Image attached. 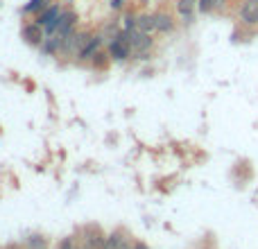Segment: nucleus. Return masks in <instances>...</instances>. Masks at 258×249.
Here are the masks:
<instances>
[{
  "label": "nucleus",
  "instance_id": "obj_11",
  "mask_svg": "<svg viewBox=\"0 0 258 249\" xmlns=\"http://www.w3.org/2000/svg\"><path fill=\"white\" fill-rule=\"evenodd\" d=\"M41 5H43V0H32L30 5H27V9H30V12H34V9H39Z\"/></svg>",
  "mask_w": 258,
  "mask_h": 249
},
{
  "label": "nucleus",
  "instance_id": "obj_12",
  "mask_svg": "<svg viewBox=\"0 0 258 249\" xmlns=\"http://www.w3.org/2000/svg\"><path fill=\"white\" fill-rule=\"evenodd\" d=\"M30 245H32V249H43V240H41V238H34V240H30Z\"/></svg>",
  "mask_w": 258,
  "mask_h": 249
},
{
  "label": "nucleus",
  "instance_id": "obj_6",
  "mask_svg": "<svg viewBox=\"0 0 258 249\" xmlns=\"http://www.w3.org/2000/svg\"><path fill=\"white\" fill-rule=\"evenodd\" d=\"M23 36H25L27 41H30V43H39L41 41V30L36 25H30V27H25V30H23Z\"/></svg>",
  "mask_w": 258,
  "mask_h": 249
},
{
  "label": "nucleus",
  "instance_id": "obj_8",
  "mask_svg": "<svg viewBox=\"0 0 258 249\" xmlns=\"http://www.w3.org/2000/svg\"><path fill=\"white\" fill-rule=\"evenodd\" d=\"M136 27L141 32H150V30H154V18H150V16H141V18H136Z\"/></svg>",
  "mask_w": 258,
  "mask_h": 249
},
{
  "label": "nucleus",
  "instance_id": "obj_2",
  "mask_svg": "<svg viewBox=\"0 0 258 249\" xmlns=\"http://www.w3.org/2000/svg\"><path fill=\"white\" fill-rule=\"evenodd\" d=\"M127 39H129V43H132V48H136V50H147L152 45L147 32H141L138 27H136V30H129L127 32Z\"/></svg>",
  "mask_w": 258,
  "mask_h": 249
},
{
  "label": "nucleus",
  "instance_id": "obj_13",
  "mask_svg": "<svg viewBox=\"0 0 258 249\" xmlns=\"http://www.w3.org/2000/svg\"><path fill=\"white\" fill-rule=\"evenodd\" d=\"M59 249H75V247H73V242H71V240H63V242H61V247H59Z\"/></svg>",
  "mask_w": 258,
  "mask_h": 249
},
{
  "label": "nucleus",
  "instance_id": "obj_3",
  "mask_svg": "<svg viewBox=\"0 0 258 249\" xmlns=\"http://www.w3.org/2000/svg\"><path fill=\"white\" fill-rule=\"evenodd\" d=\"M129 39H127V34H122V36H118V41H113L111 43V57L113 59H125L127 54H129Z\"/></svg>",
  "mask_w": 258,
  "mask_h": 249
},
{
  "label": "nucleus",
  "instance_id": "obj_14",
  "mask_svg": "<svg viewBox=\"0 0 258 249\" xmlns=\"http://www.w3.org/2000/svg\"><path fill=\"white\" fill-rule=\"evenodd\" d=\"M122 5V0H113V7H120Z\"/></svg>",
  "mask_w": 258,
  "mask_h": 249
},
{
  "label": "nucleus",
  "instance_id": "obj_15",
  "mask_svg": "<svg viewBox=\"0 0 258 249\" xmlns=\"http://www.w3.org/2000/svg\"><path fill=\"white\" fill-rule=\"evenodd\" d=\"M134 249H147L145 245H134Z\"/></svg>",
  "mask_w": 258,
  "mask_h": 249
},
{
  "label": "nucleus",
  "instance_id": "obj_7",
  "mask_svg": "<svg viewBox=\"0 0 258 249\" xmlns=\"http://www.w3.org/2000/svg\"><path fill=\"white\" fill-rule=\"evenodd\" d=\"M224 5V0H200L197 3V7H200V12H211V9H218V7H222Z\"/></svg>",
  "mask_w": 258,
  "mask_h": 249
},
{
  "label": "nucleus",
  "instance_id": "obj_4",
  "mask_svg": "<svg viewBox=\"0 0 258 249\" xmlns=\"http://www.w3.org/2000/svg\"><path fill=\"white\" fill-rule=\"evenodd\" d=\"M104 249H134L127 245V238L120 236V233H113V236L107 238V245H104Z\"/></svg>",
  "mask_w": 258,
  "mask_h": 249
},
{
  "label": "nucleus",
  "instance_id": "obj_10",
  "mask_svg": "<svg viewBox=\"0 0 258 249\" xmlns=\"http://www.w3.org/2000/svg\"><path fill=\"white\" fill-rule=\"evenodd\" d=\"M195 3L197 0H179V12H181L183 16H190L192 9H195Z\"/></svg>",
  "mask_w": 258,
  "mask_h": 249
},
{
  "label": "nucleus",
  "instance_id": "obj_9",
  "mask_svg": "<svg viewBox=\"0 0 258 249\" xmlns=\"http://www.w3.org/2000/svg\"><path fill=\"white\" fill-rule=\"evenodd\" d=\"M98 45H100V39H89V43L84 45V48H82V52H80V57H91V54L95 52V50H98Z\"/></svg>",
  "mask_w": 258,
  "mask_h": 249
},
{
  "label": "nucleus",
  "instance_id": "obj_5",
  "mask_svg": "<svg viewBox=\"0 0 258 249\" xmlns=\"http://www.w3.org/2000/svg\"><path fill=\"white\" fill-rule=\"evenodd\" d=\"M152 18H154V30H159V32L172 30V18L170 16H165V14H156V16H152Z\"/></svg>",
  "mask_w": 258,
  "mask_h": 249
},
{
  "label": "nucleus",
  "instance_id": "obj_1",
  "mask_svg": "<svg viewBox=\"0 0 258 249\" xmlns=\"http://www.w3.org/2000/svg\"><path fill=\"white\" fill-rule=\"evenodd\" d=\"M240 21L247 25H258V0H245L240 7Z\"/></svg>",
  "mask_w": 258,
  "mask_h": 249
}]
</instances>
